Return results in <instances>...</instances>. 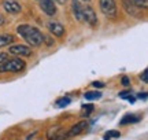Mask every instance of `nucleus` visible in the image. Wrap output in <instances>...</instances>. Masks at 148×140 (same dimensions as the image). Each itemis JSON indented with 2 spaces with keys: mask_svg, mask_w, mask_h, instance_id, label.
I'll list each match as a JSON object with an SVG mask.
<instances>
[{
  "mask_svg": "<svg viewBox=\"0 0 148 140\" xmlns=\"http://www.w3.org/2000/svg\"><path fill=\"white\" fill-rule=\"evenodd\" d=\"M141 80H143V82H148V70L147 69L143 71V74H141Z\"/></svg>",
  "mask_w": 148,
  "mask_h": 140,
  "instance_id": "4be33fe9",
  "label": "nucleus"
},
{
  "mask_svg": "<svg viewBox=\"0 0 148 140\" xmlns=\"http://www.w3.org/2000/svg\"><path fill=\"white\" fill-rule=\"evenodd\" d=\"M4 22H5L4 15H1V14H0V26H3V25H4Z\"/></svg>",
  "mask_w": 148,
  "mask_h": 140,
  "instance_id": "393cba45",
  "label": "nucleus"
},
{
  "mask_svg": "<svg viewBox=\"0 0 148 140\" xmlns=\"http://www.w3.org/2000/svg\"><path fill=\"white\" fill-rule=\"evenodd\" d=\"M84 97L86 100H96V99H100L101 97V92L99 91H92V92H86L84 95Z\"/></svg>",
  "mask_w": 148,
  "mask_h": 140,
  "instance_id": "2eb2a0df",
  "label": "nucleus"
},
{
  "mask_svg": "<svg viewBox=\"0 0 148 140\" xmlns=\"http://www.w3.org/2000/svg\"><path fill=\"white\" fill-rule=\"evenodd\" d=\"M16 32H18V34H19L29 45H32V47L41 45L42 41H44V37H45L37 27L32 26V25H19V26L16 27Z\"/></svg>",
  "mask_w": 148,
  "mask_h": 140,
  "instance_id": "f257e3e1",
  "label": "nucleus"
},
{
  "mask_svg": "<svg viewBox=\"0 0 148 140\" xmlns=\"http://www.w3.org/2000/svg\"><path fill=\"white\" fill-rule=\"evenodd\" d=\"M86 128H88V122H86V121H79L78 124H75L71 126V129L66 133V136H69V137L77 136V135H79V133H82Z\"/></svg>",
  "mask_w": 148,
  "mask_h": 140,
  "instance_id": "1a4fd4ad",
  "label": "nucleus"
},
{
  "mask_svg": "<svg viewBox=\"0 0 148 140\" xmlns=\"http://www.w3.org/2000/svg\"><path fill=\"white\" fill-rule=\"evenodd\" d=\"M101 12L106 16H115L116 15V5L114 0H99Z\"/></svg>",
  "mask_w": 148,
  "mask_h": 140,
  "instance_id": "20e7f679",
  "label": "nucleus"
},
{
  "mask_svg": "<svg viewBox=\"0 0 148 140\" xmlns=\"http://www.w3.org/2000/svg\"><path fill=\"white\" fill-rule=\"evenodd\" d=\"M92 85L96 86V88H103V86H104V84H103V82H99V81H95Z\"/></svg>",
  "mask_w": 148,
  "mask_h": 140,
  "instance_id": "b1692460",
  "label": "nucleus"
},
{
  "mask_svg": "<svg viewBox=\"0 0 148 140\" xmlns=\"http://www.w3.org/2000/svg\"><path fill=\"white\" fill-rule=\"evenodd\" d=\"M66 130L62 128V126H59V125H56V126H52L51 129L48 130V140H62L66 136Z\"/></svg>",
  "mask_w": 148,
  "mask_h": 140,
  "instance_id": "423d86ee",
  "label": "nucleus"
},
{
  "mask_svg": "<svg viewBox=\"0 0 148 140\" xmlns=\"http://www.w3.org/2000/svg\"><path fill=\"white\" fill-rule=\"evenodd\" d=\"M10 54L14 55H19V56H30L32 55V48H29L27 45H11L10 48Z\"/></svg>",
  "mask_w": 148,
  "mask_h": 140,
  "instance_id": "0eeeda50",
  "label": "nucleus"
},
{
  "mask_svg": "<svg viewBox=\"0 0 148 140\" xmlns=\"http://www.w3.org/2000/svg\"><path fill=\"white\" fill-rule=\"evenodd\" d=\"M40 8H41L48 16H53L56 14L55 0H40Z\"/></svg>",
  "mask_w": 148,
  "mask_h": 140,
  "instance_id": "39448f33",
  "label": "nucleus"
},
{
  "mask_svg": "<svg viewBox=\"0 0 148 140\" xmlns=\"http://www.w3.org/2000/svg\"><path fill=\"white\" fill-rule=\"evenodd\" d=\"M123 8L126 10L127 14H130L133 16H138L140 15V10H138V7L133 4L132 0H123Z\"/></svg>",
  "mask_w": 148,
  "mask_h": 140,
  "instance_id": "f8f14e48",
  "label": "nucleus"
},
{
  "mask_svg": "<svg viewBox=\"0 0 148 140\" xmlns=\"http://www.w3.org/2000/svg\"><path fill=\"white\" fill-rule=\"evenodd\" d=\"M3 7L10 14H18V12H21V4L18 1H15V0H4L3 1Z\"/></svg>",
  "mask_w": 148,
  "mask_h": 140,
  "instance_id": "6e6552de",
  "label": "nucleus"
},
{
  "mask_svg": "<svg viewBox=\"0 0 148 140\" xmlns=\"http://www.w3.org/2000/svg\"><path fill=\"white\" fill-rule=\"evenodd\" d=\"M70 103H71V99L70 97H60V99H58L56 100V107L62 108V107H66V106H69Z\"/></svg>",
  "mask_w": 148,
  "mask_h": 140,
  "instance_id": "dca6fc26",
  "label": "nucleus"
},
{
  "mask_svg": "<svg viewBox=\"0 0 148 140\" xmlns=\"http://www.w3.org/2000/svg\"><path fill=\"white\" fill-rule=\"evenodd\" d=\"M48 29H49V32L52 33L53 36H56V37H62L64 34V26L62 23H59V22H49L48 23Z\"/></svg>",
  "mask_w": 148,
  "mask_h": 140,
  "instance_id": "9d476101",
  "label": "nucleus"
},
{
  "mask_svg": "<svg viewBox=\"0 0 148 140\" xmlns=\"http://www.w3.org/2000/svg\"><path fill=\"white\" fill-rule=\"evenodd\" d=\"M119 136H121V133H119L118 130H107L106 133H104V137H103V139L110 140L111 137H119Z\"/></svg>",
  "mask_w": 148,
  "mask_h": 140,
  "instance_id": "a211bd4d",
  "label": "nucleus"
},
{
  "mask_svg": "<svg viewBox=\"0 0 148 140\" xmlns=\"http://www.w3.org/2000/svg\"><path fill=\"white\" fill-rule=\"evenodd\" d=\"M133 1V4L136 5V7H138V8H147V5H148V0H132Z\"/></svg>",
  "mask_w": 148,
  "mask_h": 140,
  "instance_id": "6ab92c4d",
  "label": "nucleus"
},
{
  "mask_svg": "<svg viewBox=\"0 0 148 140\" xmlns=\"http://www.w3.org/2000/svg\"><path fill=\"white\" fill-rule=\"evenodd\" d=\"M137 97H140V99H144V100H145V99H147V93H138Z\"/></svg>",
  "mask_w": 148,
  "mask_h": 140,
  "instance_id": "a878e982",
  "label": "nucleus"
},
{
  "mask_svg": "<svg viewBox=\"0 0 148 140\" xmlns=\"http://www.w3.org/2000/svg\"><path fill=\"white\" fill-rule=\"evenodd\" d=\"M127 96H130V91H123L119 93V97H122V99H126Z\"/></svg>",
  "mask_w": 148,
  "mask_h": 140,
  "instance_id": "5701e85b",
  "label": "nucleus"
},
{
  "mask_svg": "<svg viewBox=\"0 0 148 140\" xmlns=\"http://www.w3.org/2000/svg\"><path fill=\"white\" fill-rule=\"evenodd\" d=\"M7 58H8V55L5 54V52H1L0 54V65H3L5 60H7Z\"/></svg>",
  "mask_w": 148,
  "mask_h": 140,
  "instance_id": "412c9836",
  "label": "nucleus"
},
{
  "mask_svg": "<svg viewBox=\"0 0 148 140\" xmlns=\"http://www.w3.org/2000/svg\"><path fill=\"white\" fill-rule=\"evenodd\" d=\"M82 22H86L90 26H96L97 25V15H96L95 10L90 5L82 7Z\"/></svg>",
  "mask_w": 148,
  "mask_h": 140,
  "instance_id": "7ed1b4c3",
  "label": "nucleus"
},
{
  "mask_svg": "<svg viewBox=\"0 0 148 140\" xmlns=\"http://www.w3.org/2000/svg\"><path fill=\"white\" fill-rule=\"evenodd\" d=\"M140 121V117H134L133 114H126L123 118L119 121V125H129V124H136Z\"/></svg>",
  "mask_w": 148,
  "mask_h": 140,
  "instance_id": "ddd939ff",
  "label": "nucleus"
},
{
  "mask_svg": "<svg viewBox=\"0 0 148 140\" xmlns=\"http://www.w3.org/2000/svg\"><path fill=\"white\" fill-rule=\"evenodd\" d=\"M25 67V62L21 59H11L5 60L3 65H0V73H5V71H21Z\"/></svg>",
  "mask_w": 148,
  "mask_h": 140,
  "instance_id": "f03ea898",
  "label": "nucleus"
},
{
  "mask_svg": "<svg viewBox=\"0 0 148 140\" xmlns=\"http://www.w3.org/2000/svg\"><path fill=\"white\" fill-rule=\"evenodd\" d=\"M93 104H84V106H82V108H81V110H82V113H81V115H82V117H89L90 114H92V111H93Z\"/></svg>",
  "mask_w": 148,
  "mask_h": 140,
  "instance_id": "f3484780",
  "label": "nucleus"
},
{
  "mask_svg": "<svg viewBox=\"0 0 148 140\" xmlns=\"http://www.w3.org/2000/svg\"><path fill=\"white\" fill-rule=\"evenodd\" d=\"M71 11L77 21L82 22V5L78 0H71Z\"/></svg>",
  "mask_w": 148,
  "mask_h": 140,
  "instance_id": "9b49d317",
  "label": "nucleus"
},
{
  "mask_svg": "<svg viewBox=\"0 0 148 140\" xmlns=\"http://www.w3.org/2000/svg\"><path fill=\"white\" fill-rule=\"evenodd\" d=\"M121 81H122V85H123V86H129V85H130V80H129V77H127V75H122Z\"/></svg>",
  "mask_w": 148,
  "mask_h": 140,
  "instance_id": "aec40b11",
  "label": "nucleus"
},
{
  "mask_svg": "<svg viewBox=\"0 0 148 140\" xmlns=\"http://www.w3.org/2000/svg\"><path fill=\"white\" fill-rule=\"evenodd\" d=\"M14 40H15V37H14L12 34H8V33H5V34H0V47L10 45Z\"/></svg>",
  "mask_w": 148,
  "mask_h": 140,
  "instance_id": "4468645a",
  "label": "nucleus"
},
{
  "mask_svg": "<svg viewBox=\"0 0 148 140\" xmlns=\"http://www.w3.org/2000/svg\"><path fill=\"white\" fill-rule=\"evenodd\" d=\"M55 1H58L59 4H64V3H66L67 0H55Z\"/></svg>",
  "mask_w": 148,
  "mask_h": 140,
  "instance_id": "cd10ccee",
  "label": "nucleus"
},
{
  "mask_svg": "<svg viewBox=\"0 0 148 140\" xmlns=\"http://www.w3.org/2000/svg\"><path fill=\"white\" fill-rule=\"evenodd\" d=\"M126 99H127V100H129L130 103H134V102H136V97H134V96H127Z\"/></svg>",
  "mask_w": 148,
  "mask_h": 140,
  "instance_id": "bb28decb",
  "label": "nucleus"
},
{
  "mask_svg": "<svg viewBox=\"0 0 148 140\" xmlns=\"http://www.w3.org/2000/svg\"><path fill=\"white\" fill-rule=\"evenodd\" d=\"M84 1H90V0H84Z\"/></svg>",
  "mask_w": 148,
  "mask_h": 140,
  "instance_id": "c85d7f7f",
  "label": "nucleus"
}]
</instances>
